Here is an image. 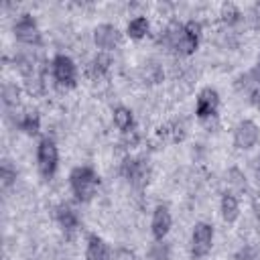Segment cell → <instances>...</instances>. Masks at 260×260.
I'll return each instance as SVG.
<instances>
[{"label": "cell", "instance_id": "2e32d148", "mask_svg": "<svg viewBox=\"0 0 260 260\" xmlns=\"http://www.w3.org/2000/svg\"><path fill=\"white\" fill-rule=\"evenodd\" d=\"M110 65H112V57H110V53H98L89 63H87V75L91 77V79H100V77H104L108 71H110Z\"/></svg>", "mask_w": 260, "mask_h": 260}, {"label": "cell", "instance_id": "44dd1931", "mask_svg": "<svg viewBox=\"0 0 260 260\" xmlns=\"http://www.w3.org/2000/svg\"><path fill=\"white\" fill-rule=\"evenodd\" d=\"M14 181H16V169L10 165V160H2V167H0V183H2V189H8Z\"/></svg>", "mask_w": 260, "mask_h": 260}, {"label": "cell", "instance_id": "603a6c76", "mask_svg": "<svg viewBox=\"0 0 260 260\" xmlns=\"http://www.w3.org/2000/svg\"><path fill=\"white\" fill-rule=\"evenodd\" d=\"M248 100H250V104H252L254 108L260 110V75H258V73H256L254 83L248 87Z\"/></svg>", "mask_w": 260, "mask_h": 260}, {"label": "cell", "instance_id": "ffe728a7", "mask_svg": "<svg viewBox=\"0 0 260 260\" xmlns=\"http://www.w3.org/2000/svg\"><path fill=\"white\" fill-rule=\"evenodd\" d=\"M219 16H221V20L225 22V24H238L240 20H242V10L234 4V2H225L223 6H221V10H219Z\"/></svg>", "mask_w": 260, "mask_h": 260}, {"label": "cell", "instance_id": "3957f363", "mask_svg": "<svg viewBox=\"0 0 260 260\" xmlns=\"http://www.w3.org/2000/svg\"><path fill=\"white\" fill-rule=\"evenodd\" d=\"M37 169L43 179H53L59 169V148L49 136L41 138L37 144Z\"/></svg>", "mask_w": 260, "mask_h": 260}, {"label": "cell", "instance_id": "cb8c5ba5", "mask_svg": "<svg viewBox=\"0 0 260 260\" xmlns=\"http://www.w3.org/2000/svg\"><path fill=\"white\" fill-rule=\"evenodd\" d=\"M228 177H230V183H232L234 187H238V189H244V187H246V177L242 175V171L232 169V171L228 173Z\"/></svg>", "mask_w": 260, "mask_h": 260}, {"label": "cell", "instance_id": "7a4b0ae2", "mask_svg": "<svg viewBox=\"0 0 260 260\" xmlns=\"http://www.w3.org/2000/svg\"><path fill=\"white\" fill-rule=\"evenodd\" d=\"M69 187L77 201L87 203L95 197V193L100 189V175L91 167L79 165V167L71 169V173H69Z\"/></svg>", "mask_w": 260, "mask_h": 260}, {"label": "cell", "instance_id": "30bf717a", "mask_svg": "<svg viewBox=\"0 0 260 260\" xmlns=\"http://www.w3.org/2000/svg\"><path fill=\"white\" fill-rule=\"evenodd\" d=\"M260 142V128L254 120H242L234 128V144L240 150H250Z\"/></svg>", "mask_w": 260, "mask_h": 260}, {"label": "cell", "instance_id": "9c48e42d", "mask_svg": "<svg viewBox=\"0 0 260 260\" xmlns=\"http://www.w3.org/2000/svg\"><path fill=\"white\" fill-rule=\"evenodd\" d=\"M219 112V93L215 87H203L195 100V116L199 120H211Z\"/></svg>", "mask_w": 260, "mask_h": 260}, {"label": "cell", "instance_id": "5b68a950", "mask_svg": "<svg viewBox=\"0 0 260 260\" xmlns=\"http://www.w3.org/2000/svg\"><path fill=\"white\" fill-rule=\"evenodd\" d=\"M51 75L57 85L61 87H75L77 85V65L69 55H55L51 59Z\"/></svg>", "mask_w": 260, "mask_h": 260}, {"label": "cell", "instance_id": "ac0fdd59", "mask_svg": "<svg viewBox=\"0 0 260 260\" xmlns=\"http://www.w3.org/2000/svg\"><path fill=\"white\" fill-rule=\"evenodd\" d=\"M18 128L26 134V136H37L41 132V116L37 110H26L20 114L18 118Z\"/></svg>", "mask_w": 260, "mask_h": 260}, {"label": "cell", "instance_id": "d6986e66", "mask_svg": "<svg viewBox=\"0 0 260 260\" xmlns=\"http://www.w3.org/2000/svg\"><path fill=\"white\" fill-rule=\"evenodd\" d=\"M171 258V246L165 240H154L146 250V260H169Z\"/></svg>", "mask_w": 260, "mask_h": 260}, {"label": "cell", "instance_id": "484cf974", "mask_svg": "<svg viewBox=\"0 0 260 260\" xmlns=\"http://www.w3.org/2000/svg\"><path fill=\"white\" fill-rule=\"evenodd\" d=\"M256 73L260 75V57H258V61H256Z\"/></svg>", "mask_w": 260, "mask_h": 260}, {"label": "cell", "instance_id": "e0dca14e", "mask_svg": "<svg viewBox=\"0 0 260 260\" xmlns=\"http://www.w3.org/2000/svg\"><path fill=\"white\" fill-rule=\"evenodd\" d=\"M150 32V22L146 16H134L126 24V37L132 41H142Z\"/></svg>", "mask_w": 260, "mask_h": 260}, {"label": "cell", "instance_id": "8992f818", "mask_svg": "<svg viewBox=\"0 0 260 260\" xmlns=\"http://www.w3.org/2000/svg\"><path fill=\"white\" fill-rule=\"evenodd\" d=\"M120 171H122L124 179H126L132 187H144V185L148 183V175H150V171H148L146 160L140 158V156H132V154L124 156Z\"/></svg>", "mask_w": 260, "mask_h": 260}, {"label": "cell", "instance_id": "7c38bea8", "mask_svg": "<svg viewBox=\"0 0 260 260\" xmlns=\"http://www.w3.org/2000/svg\"><path fill=\"white\" fill-rule=\"evenodd\" d=\"M85 260H112V248L108 246V242L102 236H98V234L87 236Z\"/></svg>", "mask_w": 260, "mask_h": 260}, {"label": "cell", "instance_id": "277c9868", "mask_svg": "<svg viewBox=\"0 0 260 260\" xmlns=\"http://www.w3.org/2000/svg\"><path fill=\"white\" fill-rule=\"evenodd\" d=\"M213 238H215L213 225L207 223V221H197L193 225V232H191V244H189L191 256L195 260L205 258L213 248Z\"/></svg>", "mask_w": 260, "mask_h": 260}, {"label": "cell", "instance_id": "52a82bcc", "mask_svg": "<svg viewBox=\"0 0 260 260\" xmlns=\"http://www.w3.org/2000/svg\"><path fill=\"white\" fill-rule=\"evenodd\" d=\"M14 37L16 41H20L22 45H39L41 43V30H39V24L35 20L32 14L28 12H22L16 20H14Z\"/></svg>", "mask_w": 260, "mask_h": 260}, {"label": "cell", "instance_id": "9a60e30c", "mask_svg": "<svg viewBox=\"0 0 260 260\" xmlns=\"http://www.w3.org/2000/svg\"><path fill=\"white\" fill-rule=\"evenodd\" d=\"M112 120H114V126H116L122 134L134 132V114H132L130 108H126V106H116L114 112H112Z\"/></svg>", "mask_w": 260, "mask_h": 260}, {"label": "cell", "instance_id": "4fadbf2b", "mask_svg": "<svg viewBox=\"0 0 260 260\" xmlns=\"http://www.w3.org/2000/svg\"><path fill=\"white\" fill-rule=\"evenodd\" d=\"M55 219L59 223V228L65 232V234H73L79 230V215L77 211L67 205V203H61L57 209H55Z\"/></svg>", "mask_w": 260, "mask_h": 260}, {"label": "cell", "instance_id": "7402d4cb", "mask_svg": "<svg viewBox=\"0 0 260 260\" xmlns=\"http://www.w3.org/2000/svg\"><path fill=\"white\" fill-rule=\"evenodd\" d=\"M18 95H20V89H18L14 83H6V85L2 87V98H4V104H8V106L18 104Z\"/></svg>", "mask_w": 260, "mask_h": 260}, {"label": "cell", "instance_id": "8fae6325", "mask_svg": "<svg viewBox=\"0 0 260 260\" xmlns=\"http://www.w3.org/2000/svg\"><path fill=\"white\" fill-rule=\"evenodd\" d=\"M171 225H173V215H171V209L167 205H156L152 209V217H150V234L154 240H165L167 234L171 232Z\"/></svg>", "mask_w": 260, "mask_h": 260}, {"label": "cell", "instance_id": "d4e9b609", "mask_svg": "<svg viewBox=\"0 0 260 260\" xmlns=\"http://www.w3.org/2000/svg\"><path fill=\"white\" fill-rule=\"evenodd\" d=\"M254 167H256V171L260 173V152L256 154V158H254Z\"/></svg>", "mask_w": 260, "mask_h": 260}, {"label": "cell", "instance_id": "5bb4252c", "mask_svg": "<svg viewBox=\"0 0 260 260\" xmlns=\"http://www.w3.org/2000/svg\"><path fill=\"white\" fill-rule=\"evenodd\" d=\"M219 213L225 223H234L240 217V201L232 191H225L219 199Z\"/></svg>", "mask_w": 260, "mask_h": 260}, {"label": "cell", "instance_id": "ba28073f", "mask_svg": "<svg viewBox=\"0 0 260 260\" xmlns=\"http://www.w3.org/2000/svg\"><path fill=\"white\" fill-rule=\"evenodd\" d=\"M93 43L102 53H112L120 47L122 43V32L118 30L116 24L110 22H102L93 28Z\"/></svg>", "mask_w": 260, "mask_h": 260}, {"label": "cell", "instance_id": "6da1fadb", "mask_svg": "<svg viewBox=\"0 0 260 260\" xmlns=\"http://www.w3.org/2000/svg\"><path fill=\"white\" fill-rule=\"evenodd\" d=\"M203 28L197 20H187L183 24H171L165 30V43L179 55H193L199 49Z\"/></svg>", "mask_w": 260, "mask_h": 260}]
</instances>
